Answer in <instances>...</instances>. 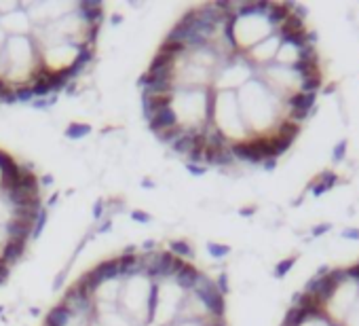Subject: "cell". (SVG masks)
Instances as JSON below:
<instances>
[{"label":"cell","mask_w":359,"mask_h":326,"mask_svg":"<svg viewBox=\"0 0 359 326\" xmlns=\"http://www.w3.org/2000/svg\"><path fill=\"white\" fill-rule=\"evenodd\" d=\"M74 13L83 21V26H102L103 23V6L100 0H83V2H76Z\"/></svg>","instance_id":"cell-6"},{"label":"cell","mask_w":359,"mask_h":326,"mask_svg":"<svg viewBox=\"0 0 359 326\" xmlns=\"http://www.w3.org/2000/svg\"><path fill=\"white\" fill-rule=\"evenodd\" d=\"M11 87H13V85H11L9 81H6L4 76H0V95H2V93H4L6 89H11Z\"/></svg>","instance_id":"cell-39"},{"label":"cell","mask_w":359,"mask_h":326,"mask_svg":"<svg viewBox=\"0 0 359 326\" xmlns=\"http://www.w3.org/2000/svg\"><path fill=\"white\" fill-rule=\"evenodd\" d=\"M142 185H144V187H154V185H153V182H150L148 178H146V180H142Z\"/></svg>","instance_id":"cell-46"},{"label":"cell","mask_w":359,"mask_h":326,"mask_svg":"<svg viewBox=\"0 0 359 326\" xmlns=\"http://www.w3.org/2000/svg\"><path fill=\"white\" fill-rule=\"evenodd\" d=\"M347 150H349V140H347V138L338 140L336 144H334V148H332V159H334V163H340V161H345V157H347Z\"/></svg>","instance_id":"cell-23"},{"label":"cell","mask_w":359,"mask_h":326,"mask_svg":"<svg viewBox=\"0 0 359 326\" xmlns=\"http://www.w3.org/2000/svg\"><path fill=\"white\" fill-rule=\"evenodd\" d=\"M298 263V257H287V259H283V261H279V263L275 265V277H285L287 273L292 271V267Z\"/></svg>","instance_id":"cell-21"},{"label":"cell","mask_w":359,"mask_h":326,"mask_svg":"<svg viewBox=\"0 0 359 326\" xmlns=\"http://www.w3.org/2000/svg\"><path fill=\"white\" fill-rule=\"evenodd\" d=\"M340 182V178H338V174L336 172H330V170H325V172H321L319 176L310 182L308 185V191L313 193L315 197H319V195H323V193H328V191H332L334 187H336Z\"/></svg>","instance_id":"cell-10"},{"label":"cell","mask_w":359,"mask_h":326,"mask_svg":"<svg viewBox=\"0 0 359 326\" xmlns=\"http://www.w3.org/2000/svg\"><path fill=\"white\" fill-rule=\"evenodd\" d=\"M186 133V125H175V127H171V130H165V131H161V133H156V138H158V142H163V144H173V142H178L182 136Z\"/></svg>","instance_id":"cell-18"},{"label":"cell","mask_w":359,"mask_h":326,"mask_svg":"<svg viewBox=\"0 0 359 326\" xmlns=\"http://www.w3.org/2000/svg\"><path fill=\"white\" fill-rule=\"evenodd\" d=\"M342 235L347 237V240H359V229H353V227H349L342 231Z\"/></svg>","instance_id":"cell-36"},{"label":"cell","mask_w":359,"mask_h":326,"mask_svg":"<svg viewBox=\"0 0 359 326\" xmlns=\"http://www.w3.org/2000/svg\"><path fill=\"white\" fill-rule=\"evenodd\" d=\"M281 36L279 34H270L268 38H264L262 43H258L256 47H252L250 51H245V58L250 60V64L254 68H264L268 64H273L277 58V51L281 47Z\"/></svg>","instance_id":"cell-5"},{"label":"cell","mask_w":359,"mask_h":326,"mask_svg":"<svg viewBox=\"0 0 359 326\" xmlns=\"http://www.w3.org/2000/svg\"><path fill=\"white\" fill-rule=\"evenodd\" d=\"M66 93H68V95H76V83H74V81H72V83L66 87Z\"/></svg>","instance_id":"cell-43"},{"label":"cell","mask_w":359,"mask_h":326,"mask_svg":"<svg viewBox=\"0 0 359 326\" xmlns=\"http://www.w3.org/2000/svg\"><path fill=\"white\" fill-rule=\"evenodd\" d=\"M186 170L193 174V176H205L207 165H203V163H188V161H186Z\"/></svg>","instance_id":"cell-30"},{"label":"cell","mask_w":359,"mask_h":326,"mask_svg":"<svg viewBox=\"0 0 359 326\" xmlns=\"http://www.w3.org/2000/svg\"><path fill=\"white\" fill-rule=\"evenodd\" d=\"M205 326H226V322L224 320H207Z\"/></svg>","instance_id":"cell-42"},{"label":"cell","mask_w":359,"mask_h":326,"mask_svg":"<svg viewBox=\"0 0 359 326\" xmlns=\"http://www.w3.org/2000/svg\"><path fill=\"white\" fill-rule=\"evenodd\" d=\"M302 326H340V324H336V322H332L328 316H325L323 312H317V314H313L308 318V320L302 324Z\"/></svg>","instance_id":"cell-24"},{"label":"cell","mask_w":359,"mask_h":326,"mask_svg":"<svg viewBox=\"0 0 359 326\" xmlns=\"http://www.w3.org/2000/svg\"><path fill=\"white\" fill-rule=\"evenodd\" d=\"M38 182H41V187H51L53 185V176H49V174H47V176L38 178Z\"/></svg>","instance_id":"cell-40"},{"label":"cell","mask_w":359,"mask_h":326,"mask_svg":"<svg viewBox=\"0 0 359 326\" xmlns=\"http://www.w3.org/2000/svg\"><path fill=\"white\" fill-rule=\"evenodd\" d=\"M74 286H76V288H81L85 295H89V297L95 299V292H98V288L102 286V282L98 280V277H95L93 269H91V271H87V273H83L81 277H78V282Z\"/></svg>","instance_id":"cell-16"},{"label":"cell","mask_w":359,"mask_h":326,"mask_svg":"<svg viewBox=\"0 0 359 326\" xmlns=\"http://www.w3.org/2000/svg\"><path fill=\"white\" fill-rule=\"evenodd\" d=\"M277 163H279V161H275V159H268V161H264V163H262V170H266V172H273V170L277 168Z\"/></svg>","instance_id":"cell-38"},{"label":"cell","mask_w":359,"mask_h":326,"mask_svg":"<svg viewBox=\"0 0 359 326\" xmlns=\"http://www.w3.org/2000/svg\"><path fill=\"white\" fill-rule=\"evenodd\" d=\"M93 273H95V277H98L102 284L116 280V277H118V259L102 261L98 267H93Z\"/></svg>","instance_id":"cell-12"},{"label":"cell","mask_w":359,"mask_h":326,"mask_svg":"<svg viewBox=\"0 0 359 326\" xmlns=\"http://www.w3.org/2000/svg\"><path fill=\"white\" fill-rule=\"evenodd\" d=\"M342 326H359V299L355 301L353 309H351L349 316L345 318V322H342Z\"/></svg>","instance_id":"cell-26"},{"label":"cell","mask_w":359,"mask_h":326,"mask_svg":"<svg viewBox=\"0 0 359 326\" xmlns=\"http://www.w3.org/2000/svg\"><path fill=\"white\" fill-rule=\"evenodd\" d=\"M103 212H106V201H103V199H98V201H95V205H93V218L100 220Z\"/></svg>","instance_id":"cell-34"},{"label":"cell","mask_w":359,"mask_h":326,"mask_svg":"<svg viewBox=\"0 0 359 326\" xmlns=\"http://www.w3.org/2000/svg\"><path fill=\"white\" fill-rule=\"evenodd\" d=\"M4 231L9 235V240H21V242H30L32 231H34V225H28V222H19V220H9L4 222Z\"/></svg>","instance_id":"cell-11"},{"label":"cell","mask_w":359,"mask_h":326,"mask_svg":"<svg viewBox=\"0 0 359 326\" xmlns=\"http://www.w3.org/2000/svg\"><path fill=\"white\" fill-rule=\"evenodd\" d=\"M332 231V222H321V225H315L313 229H310V235L313 237H321L325 233H330Z\"/></svg>","instance_id":"cell-29"},{"label":"cell","mask_w":359,"mask_h":326,"mask_svg":"<svg viewBox=\"0 0 359 326\" xmlns=\"http://www.w3.org/2000/svg\"><path fill=\"white\" fill-rule=\"evenodd\" d=\"M199 275H201V271H199L197 267H193L190 263H186V265L178 271V275H175L171 282H173L175 286H178V288H180L182 292H193V290H195V286H197Z\"/></svg>","instance_id":"cell-8"},{"label":"cell","mask_w":359,"mask_h":326,"mask_svg":"<svg viewBox=\"0 0 359 326\" xmlns=\"http://www.w3.org/2000/svg\"><path fill=\"white\" fill-rule=\"evenodd\" d=\"M13 89H15V100L21 102V104H28V102H34V89L28 85V83H17V85H13Z\"/></svg>","instance_id":"cell-20"},{"label":"cell","mask_w":359,"mask_h":326,"mask_svg":"<svg viewBox=\"0 0 359 326\" xmlns=\"http://www.w3.org/2000/svg\"><path fill=\"white\" fill-rule=\"evenodd\" d=\"M213 282H215V288H218V290H220V292H222V295H224V297H226L228 292H230V282H228V273H220V275L215 277Z\"/></svg>","instance_id":"cell-27"},{"label":"cell","mask_w":359,"mask_h":326,"mask_svg":"<svg viewBox=\"0 0 359 326\" xmlns=\"http://www.w3.org/2000/svg\"><path fill=\"white\" fill-rule=\"evenodd\" d=\"M112 231V220H103V225L98 227V233H110Z\"/></svg>","instance_id":"cell-37"},{"label":"cell","mask_w":359,"mask_h":326,"mask_svg":"<svg viewBox=\"0 0 359 326\" xmlns=\"http://www.w3.org/2000/svg\"><path fill=\"white\" fill-rule=\"evenodd\" d=\"M55 102H57V95H53V98H36L30 106H32V108H36V110H47L49 106H53Z\"/></svg>","instance_id":"cell-28"},{"label":"cell","mask_w":359,"mask_h":326,"mask_svg":"<svg viewBox=\"0 0 359 326\" xmlns=\"http://www.w3.org/2000/svg\"><path fill=\"white\" fill-rule=\"evenodd\" d=\"M237 100L252 138H266L285 121V98L260 78L247 81L237 91Z\"/></svg>","instance_id":"cell-1"},{"label":"cell","mask_w":359,"mask_h":326,"mask_svg":"<svg viewBox=\"0 0 359 326\" xmlns=\"http://www.w3.org/2000/svg\"><path fill=\"white\" fill-rule=\"evenodd\" d=\"M357 299H359V282L349 275V280L342 282L338 288L334 290V295L330 297L328 303L323 305V314L328 316L332 322L342 326V322H345V318L349 316L351 309H353Z\"/></svg>","instance_id":"cell-4"},{"label":"cell","mask_w":359,"mask_h":326,"mask_svg":"<svg viewBox=\"0 0 359 326\" xmlns=\"http://www.w3.org/2000/svg\"><path fill=\"white\" fill-rule=\"evenodd\" d=\"M72 312L66 307V305H55L49 314H47V318H45V326H68L70 322H72Z\"/></svg>","instance_id":"cell-13"},{"label":"cell","mask_w":359,"mask_h":326,"mask_svg":"<svg viewBox=\"0 0 359 326\" xmlns=\"http://www.w3.org/2000/svg\"><path fill=\"white\" fill-rule=\"evenodd\" d=\"M180 125V119L175 115L173 106H165L161 110H156V113L148 119V130L154 131V133H161L165 130H171V127Z\"/></svg>","instance_id":"cell-7"},{"label":"cell","mask_w":359,"mask_h":326,"mask_svg":"<svg viewBox=\"0 0 359 326\" xmlns=\"http://www.w3.org/2000/svg\"><path fill=\"white\" fill-rule=\"evenodd\" d=\"M213 125L228 142L250 140V131L239 108L237 91H215L213 95Z\"/></svg>","instance_id":"cell-2"},{"label":"cell","mask_w":359,"mask_h":326,"mask_svg":"<svg viewBox=\"0 0 359 326\" xmlns=\"http://www.w3.org/2000/svg\"><path fill=\"white\" fill-rule=\"evenodd\" d=\"M175 64H178V58L171 53H165V51H156V55L153 58L148 66V72H161V70H171L175 68Z\"/></svg>","instance_id":"cell-15"},{"label":"cell","mask_w":359,"mask_h":326,"mask_svg":"<svg viewBox=\"0 0 359 326\" xmlns=\"http://www.w3.org/2000/svg\"><path fill=\"white\" fill-rule=\"evenodd\" d=\"M91 133V125H87V123H70L66 127V138L70 140H81L85 136H89Z\"/></svg>","instance_id":"cell-19"},{"label":"cell","mask_w":359,"mask_h":326,"mask_svg":"<svg viewBox=\"0 0 359 326\" xmlns=\"http://www.w3.org/2000/svg\"><path fill=\"white\" fill-rule=\"evenodd\" d=\"M158 301H161V286L150 284L148 286V299H146V324H153L156 312H158Z\"/></svg>","instance_id":"cell-14"},{"label":"cell","mask_w":359,"mask_h":326,"mask_svg":"<svg viewBox=\"0 0 359 326\" xmlns=\"http://www.w3.org/2000/svg\"><path fill=\"white\" fill-rule=\"evenodd\" d=\"M169 252L173 254V257L182 259V261L195 259V248H193V244L186 242V240H171V242H169Z\"/></svg>","instance_id":"cell-17"},{"label":"cell","mask_w":359,"mask_h":326,"mask_svg":"<svg viewBox=\"0 0 359 326\" xmlns=\"http://www.w3.org/2000/svg\"><path fill=\"white\" fill-rule=\"evenodd\" d=\"M57 199H59V193H53V197L49 199V208H53V205L57 203Z\"/></svg>","instance_id":"cell-45"},{"label":"cell","mask_w":359,"mask_h":326,"mask_svg":"<svg viewBox=\"0 0 359 326\" xmlns=\"http://www.w3.org/2000/svg\"><path fill=\"white\" fill-rule=\"evenodd\" d=\"M9 273H11V267L4 265L2 261H0V284H4V280L9 277Z\"/></svg>","instance_id":"cell-35"},{"label":"cell","mask_w":359,"mask_h":326,"mask_svg":"<svg viewBox=\"0 0 359 326\" xmlns=\"http://www.w3.org/2000/svg\"><path fill=\"white\" fill-rule=\"evenodd\" d=\"M154 246L156 244L153 240H146V242H144V250H154Z\"/></svg>","instance_id":"cell-44"},{"label":"cell","mask_w":359,"mask_h":326,"mask_svg":"<svg viewBox=\"0 0 359 326\" xmlns=\"http://www.w3.org/2000/svg\"><path fill=\"white\" fill-rule=\"evenodd\" d=\"M207 252H209V257L213 259H224L230 254V246L226 244H218V242H207Z\"/></svg>","instance_id":"cell-22"},{"label":"cell","mask_w":359,"mask_h":326,"mask_svg":"<svg viewBox=\"0 0 359 326\" xmlns=\"http://www.w3.org/2000/svg\"><path fill=\"white\" fill-rule=\"evenodd\" d=\"M254 68L250 60L245 58V53L237 51L218 72H215L213 89L215 91H239L241 87L254 78Z\"/></svg>","instance_id":"cell-3"},{"label":"cell","mask_w":359,"mask_h":326,"mask_svg":"<svg viewBox=\"0 0 359 326\" xmlns=\"http://www.w3.org/2000/svg\"><path fill=\"white\" fill-rule=\"evenodd\" d=\"M131 218H133L135 222H142V225H146V222L153 220V216H150L148 212H144V210H133V212H131Z\"/></svg>","instance_id":"cell-32"},{"label":"cell","mask_w":359,"mask_h":326,"mask_svg":"<svg viewBox=\"0 0 359 326\" xmlns=\"http://www.w3.org/2000/svg\"><path fill=\"white\" fill-rule=\"evenodd\" d=\"M0 104H6V106L17 104V100H15V89H13V87H11V89H6L2 95H0Z\"/></svg>","instance_id":"cell-31"},{"label":"cell","mask_w":359,"mask_h":326,"mask_svg":"<svg viewBox=\"0 0 359 326\" xmlns=\"http://www.w3.org/2000/svg\"><path fill=\"white\" fill-rule=\"evenodd\" d=\"M26 248H28V242H21V240H9L4 246H2V254H0V261L4 265L13 267L15 263H19L26 254Z\"/></svg>","instance_id":"cell-9"},{"label":"cell","mask_w":359,"mask_h":326,"mask_svg":"<svg viewBox=\"0 0 359 326\" xmlns=\"http://www.w3.org/2000/svg\"><path fill=\"white\" fill-rule=\"evenodd\" d=\"M66 277H68V271H66V269L55 275V280H53V290H61L63 284H66Z\"/></svg>","instance_id":"cell-33"},{"label":"cell","mask_w":359,"mask_h":326,"mask_svg":"<svg viewBox=\"0 0 359 326\" xmlns=\"http://www.w3.org/2000/svg\"><path fill=\"white\" fill-rule=\"evenodd\" d=\"M239 214H241V216H252V214H256V208H254V205H250V208H241Z\"/></svg>","instance_id":"cell-41"},{"label":"cell","mask_w":359,"mask_h":326,"mask_svg":"<svg viewBox=\"0 0 359 326\" xmlns=\"http://www.w3.org/2000/svg\"><path fill=\"white\" fill-rule=\"evenodd\" d=\"M47 220H49V210L43 208V212L38 214V218H36V222H34V231H32V237H34V240H38V237L43 235L45 227H47Z\"/></svg>","instance_id":"cell-25"}]
</instances>
